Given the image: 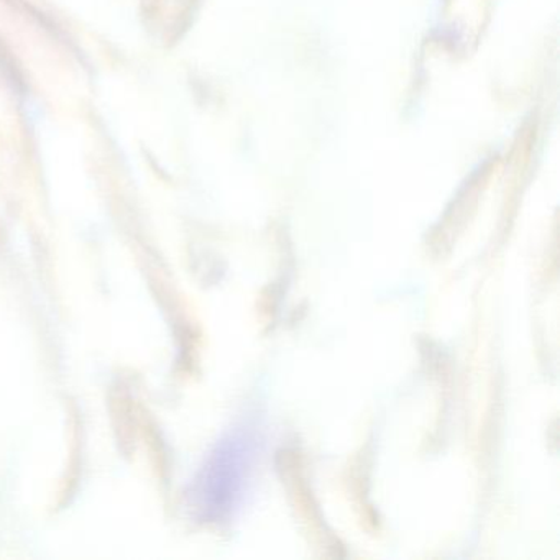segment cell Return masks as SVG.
<instances>
[{"instance_id":"6da1fadb","label":"cell","mask_w":560,"mask_h":560,"mask_svg":"<svg viewBox=\"0 0 560 560\" xmlns=\"http://www.w3.org/2000/svg\"><path fill=\"white\" fill-rule=\"evenodd\" d=\"M252 468V441L244 432L222 439L189 490L196 516L206 523H219L232 513L247 485Z\"/></svg>"}]
</instances>
